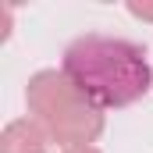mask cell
Returning <instances> with one entry per match:
<instances>
[{
	"instance_id": "cell-1",
	"label": "cell",
	"mask_w": 153,
	"mask_h": 153,
	"mask_svg": "<svg viewBox=\"0 0 153 153\" xmlns=\"http://www.w3.org/2000/svg\"><path fill=\"white\" fill-rule=\"evenodd\" d=\"M61 71L100 111L132 107L153 89V68L146 61V50L121 36H78L64 50Z\"/></svg>"
},
{
	"instance_id": "cell-2",
	"label": "cell",
	"mask_w": 153,
	"mask_h": 153,
	"mask_svg": "<svg viewBox=\"0 0 153 153\" xmlns=\"http://www.w3.org/2000/svg\"><path fill=\"white\" fill-rule=\"evenodd\" d=\"M25 103H29V114L43 121L53 143H61L64 150L93 146L103 135V111L93 107L71 85V78L57 68H43L29 78Z\"/></svg>"
},
{
	"instance_id": "cell-3",
	"label": "cell",
	"mask_w": 153,
	"mask_h": 153,
	"mask_svg": "<svg viewBox=\"0 0 153 153\" xmlns=\"http://www.w3.org/2000/svg\"><path fill=\"white\" fill-rule=\"evenodd\" d=\"M53 135L36 117H14L0 132V153H46Z\"/></svg>"
},
{
	"instance_id": "cell-4",
	"label": "cell",
	"mask_w": 153,
	"mask_h": 153,
	"mask_svg": "<svg viewBox=\"0 0 153 153\" xmlns=\"http://www.w3.org/2000/svg\"><path fill=\"white\" fill-rule=\"evenodd\" d=\"M128 14H135V18H143V22H153V4H128Z\"/></svg>"
},
{
	"instance_id": "cell-5",
	"label": "cell",
	"mask_w": 153,
	"mask_h": 153,
	"mask_svg": "<svg viewBox=\"0 0 153 153\" xmlns=\"http://www.w3.org/2000/svg\"><path fill=\"white\" fill-rule=\"evenodd\" d=\"M61 153H100L96 146H71V150H61Z\"/></svg>"
}]
</instances>
